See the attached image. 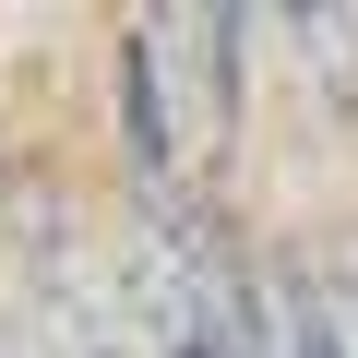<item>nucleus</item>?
Wrapping results in <instances>:
<instances>
[{
	"label": "nucleus",
	"mask_w": 358,
	"mask_h": 358,
	"mask_svg": "<svg viewBox=\"0 0 358 358\" xmlns=\"http://www.w3.org/2000/svg\"><path fill=\"white\" fill-rule=\"evenodd\" d=\"M227 24L179 13V24H131L120 36V96H131V155L155 192H192L203 203V155H215V120H227Z\"/></svg>",
	"instance_id": "obj_1"
},
{
	"label": "nucleus",
	"mask_w": 358,
	"mask_h": 358,
	"mask_svg": "<svg viewBox=\"0 0 358 358\" xmlns=\"http://www.w3.org/2000/svg\"><path fill=\"white\" fill-rule=\"evenodd\" d=\"M310 275H322V310H334V346L358 358V239H334V251H322Z\"/></svg>",
	"instance_id": "obj_2"
},
{
	"label": "nucleus",
	"mask_w": 358,
	"mask_h": 358,
	"mask_svg": "<svg viewBox=\"0 0 358 358\" xmlns=\"http://www.w3.org/2000/svg\"><path fill=\"white\" fill-rule=\"evenodd\" d=\"M0 358H36V346H24V322H13V310H0Z\"/></svg>",
	"instance_id": "obj_3"
}]
</instances>
